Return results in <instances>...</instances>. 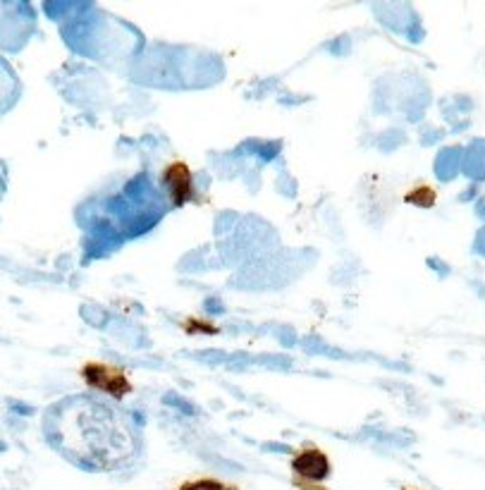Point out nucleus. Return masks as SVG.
<instances>
[{"instance_id":"7ed1b4c3","label":"nucleus","mask_w":485,"mask_h":490,"mask_svg":"<svg viewBox=\"0 0 485 490\" xmlns=\"http://www.w3.org/2000/svg\"><path fill=\"white\" fill-rule=\"evenodd\" d=\"M289 469L296 481L325 483L332 473V462L323 447L314 445V442H306V445L294 450V455L289 460Z\"/></svg>"},{"instance_id":"39448f33","label":"nucleus","mask_w":485,"mask_h":490,"mask_svg":"<svg viewBox=\"0 0 485 490\" xmlns=\"http://www.w3.org/2000/svg\"><path fill=\"white\" fill-rule=\"evenodd\" d=\"M404 203L416 208H432L437 203V189L428 182H419L404 191Z\"/></svg>"},{"instance_id":"f03ea898","label":"nucleus","mask_w":485,"mask_h":490,"mask_svg":"<svg viewBox=\"0 0 485 490\" xmlns=\"http://www.w3.org/2000/svg\"><path fill=\"white\" fill-rule=\"evenodd\" d=\"M79 378L93 393H101L117 402L127 399L134 393V383L122 366L108 361H84L79 366Z\"/></svg>"},{"instance_id":"f257e3e1","label":"nucleus","mask_w":485,"mask_h":490,"mask_svg":"<svg viewBox=\"0 0 485 490\" xmlns=\"http://www.w3.org/2000/svg\"><path fill=\"white\" fill-rule=\"evenodd\" d=\"M46 433L70 462L98 471L129 467L142 450L132 416L93 395H72L55 404L46 419Z\"/></svg>"},{"instance_id":"1a4fd4ad","label":"nucleus","mask_w":485,"mask_h":490,"mask_svg":"<svg viewBox=\"0 0 485 490\" xmlns=\"http://www.w3.org/2000/svg\"><path fill=\"white\" fill-rule=\"evenodd\" d=\"M401 490H414V488H401Z\"/></svg>"},{"instance_id":"0eeeda50","label":"nucleus","mask_w":485,"mask_h":490,"mask_svg":"<svg viewBox=\"0 0 485 490\" xmlns=\"http://www.w3.org/2000/svg\"><path fill=\"white\" fill-rule=\"evenodd\" d=\"M182 330H184L187 335H218V332H220V326H216V323L208 321V318L191 316L182 323Z\"/></svg>"},{"instance_id":"6e6552de","label":"nucleus","mask_w":485,"mask_h":490,"mask_svg":"<svg viewBox=\"0 0 485 490\" xmlns=\"http://www.w3.org/2000/svg\"><path fill=\"white\" fill-rule=\"evenodd\" d=\"M292 483H294V488L299 490H327L323 483H311V481H296V478H292Z\"/></svg>"},{"instance_id":"423d86ee","label":"nucleus","mask_w":485,"mask_h":490,"mask_svg":"<svg viewBox=\"0 0 485 490\" xmlns=\"http://www.w3.org/2000/svg\"><path fill=\"white\" fill-rule=\"evenodd\" d=\"M175 490H242V488L234 486V483L220 481V478L201 476V478H189V481L180 483Z\"/></svg>"},{"instance_id":"20e7f679","label":"nucleus","mask_w":485,"mask_h":490,"mask_svg":"<svg viewBox=\"0 0 485 490\" xmlns=\"http://www.w3.org/2000/svg\"><path fill=\"white\" fill-rule=\"evenodd\" d=\"M163 182L165 189H168V196L175 208H182L187 203H194L199 199L196 194V182L191 168L184 163V160H170L163 168Z\"/></svg>"}]
</instances>
